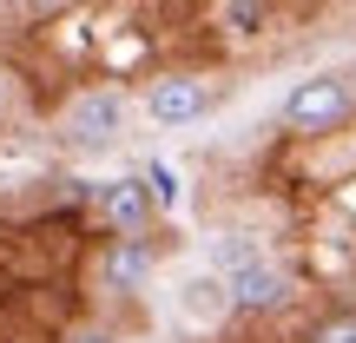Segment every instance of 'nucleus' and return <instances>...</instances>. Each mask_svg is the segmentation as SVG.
Segmentation results:
<instances>
[{
	"mask_svg": "<svg viewBox=\"0 0 356 343\" xmlns=\"http://www.w3.org/2000/svg\"><path fill=\"white\" fill-rule=\"evenodd\" d=\"M350 113H356V93H350L343 73H310V79H297V86L284 93V106H277L284 132H304V139L337 132Z\"/></svg>",
	"mask_w": 356,
	"mask_h": 343,
	"instance_id": "1",
	"label": "nucleus"
},
{
	"mask_svg": "<svg viewBox=\"0 0 356 343\" xmlns=\"http://www.w3.org/2000/svg\"><path fill=\"white\" fill-rule=\"evenodd\" d=\"M225 297H231V310H244V317H257V310H277V304H291V271L277 264V257H257V264H238L225 278Z\"/></svg>",
	"mask_w": 356,
	"mask_h": 343,
	"instance_id": "3",
	"label": "nucleus"
},
{
	"mask_svg": "<svg viewBox=\"0 0 356 343\" xmlns=\"http://www.w3.org/2000/svg\"><path fill=\"white\" fill-rule=\"evenodd\" d=\"M204 106H211V86H204L198 73L152 79V93H145V113H152L159 126H191V119H204Z\"/></svg>",
	"mask_w": 356,
	"mask_h": 343,
	"instance_id": "5",
	"label": "nucleus"
},
{
	"mask_svg": "<svg viewBox=\"0 0 356 343\" xmlns=\"http://www.w3.org/2000/svg\"><path fill=\"white\" fill-rule=\"evenodd\" d=\"M60 132H66V145H79V152H106V145H119V132H126V93H113V86L79 93V99L66 106Z\"/></svg>",
	"mask_w": 356,
	"mask_h": 343,
	"instance_id": "2",
	"label": "nucleus"
},
{
	"mask_svg": "<svg viewBox=\"0 0 356 343\" xmlns=\"http://www.w3.org/2000/svg\"><path fill=\"white\" fill-rule=\"evenodd\" d=\"M317 343H356V310H343V317H330L317 330Z\"/></svg>",
	"mask_w": 356,
	"mask_h": 343,
	"instance_id": "10",
	"label": "nucleus"
},
{
	"mask_svg": "<svg viewBox=\"0 0 356 343\" xmlns=\"http://www.w3.org/2000/svg\"><path fill=\"white\" fill-rule=\"evenodd\" d=\"M26 7H60V0H26Z\"/></svg>",
	"mask_w": 356,
	"mask_h": 343,
	"instance_id": "12",
	"label": "nucleus"
},
{
	"mask_svg": "<svg viewBox=\"0 0 356 343\" xmlns=\"http://www.w3.org/2000/svg\"><path fill=\"white\" fill-rule=\"evenodd\" d=\"M99 218L119 231V238H145L152 218H159L152 185H145V178H113V185H99Z\"/></svg>",
	"mask_w": 356,
	"mask_h": 343,
	"instance_id": "4",
	"label": "nucleus"
},
{
	"mask_svg": "<svg viewBox=\"0 0 356 343\" xmlns=\"http://www.w3.org/2000/svg\"><path fill=\"white\" fill-rule=\"evenodd\" d=\"M0 119H7V73H0Z\"/></svg>",
	"mask_w": 356,
	"mask_h": 343,
	"instance_id": "11",
	"label": "nucleus"
},
{
	"mask_svg": "<svg viewBox=\"0 0 356 343\" xmlns=\"http://www.w3.org/2000/svg\"><path fill=\"white\" fill-rule=\"evenodd\" d=\"M343 79H350V93H356V73H343Z\"/></svg>",
	"mask_w": 356,
	"mask_h": 343,
	"instance_id": "14",
	"label": "nucleus"
},
{
	"mask_svg": "<svg viewBox=\"0 0 356 343\" xmlns=\"http://www.w3.org/2000/svg\"><path fill=\"white\" fill-rule=\"evenodd\" d=\"M257 257H264V244H257L251 231H225V238H218V278H231L238 264H257Z\"/></svg>",
	"mask_w": 356,
	"mask_h": 343,
	"instance_id": "8",
	"label": "nucleus"
},
{
	"mask_svg": "<svg viewBox=\"0 0 356 343\" xmlns=\"http://www.w3.org/2000/svg\"><path fill=\"white\" fill-rule=\"evenodd\" d=\"M79 343H113V337H79Z\"/></svg>",
	"mask_w": 356,
	"mask_h": 343,
	"instance_id": "13",
	"label": "nucleus"
},
{
	"mask_svg": "<svg viewBox=\"0 0 356 343\" xmlns=\"http://www.w3.org/2000/svg\"><path fill=\"white\" fill-rule=\"evenodd\" d=\"M270 13V0H218V26L225 33H257Z\"/></svg>",
	"mask_w": 356,
	"mask_h": 343,
	"instance_id": "9",
	"label": "nucleus"
},
{
	"mask_svg": "<svg viewBox=\"0 0 356 343\" xmlns=\"http://www.w3.org/2000/svg\"><path fill=\"white\" fill-rule=\"evenodd\" d=\"M178 310H185L191 324H218V317H231L225 278H218V271H198V278H185V291H178Z\"/></svg>",
	"mask_w": 356,
	"mask_h": 343,
	"instance_id": "6",
	"label": "nucleus"
},
{
	"mask_svg": "<svg viewBox=\"0 0 356 343\" xmlns=\"http://www.w3.org/2000/svg\"><path fill=\"white\" fill-rule=\"evenodd\" d=\"M145 271H152V244L145 238H119V251L106 257V284H113V291H132Z\"/></svg>",
	"mask_w": 356,
	"mask_h": 343,
	"instance_id": "7",
	"label": "nucleus"
}]
</instances>
